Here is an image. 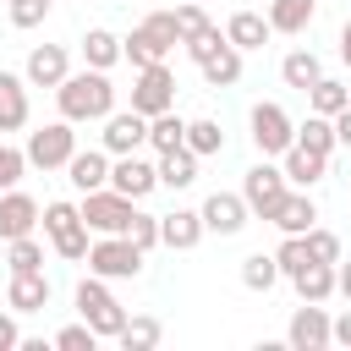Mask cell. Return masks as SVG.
I'll use <instances>...</instances> for the list:
<instances>
[{"instance_id": "9a60e30c", "label": "cell", "mask_w": 351, "mask_h": 351, "mask_svg": "<svg viewBox=\"0 0 351 351\" xmlns=\"http://www.w3.org/2000/svg\"><path fill=\"white\" fill-rule=\"evenodd\" d=\"M66 181H71L77 192H99V186H110V148H77L71 165H66Z\"/></svg>"}, {"instance_id": "ee69618b", "label": "cell", "mask_w": 351, "mask_h": 351, "mask_svg": "<svg viewBox=\"0 0 351 351\" xmlns=\"http://www.w3.org/2000/svg\"><path fill=\"white\" fill-rule=\"evenodd\" d=\"M49 16V0H11V27H38Z\"/></svg>"}, {"instance_id": "4dcf8cb0", "label": "cell", "mask_w": 351, "mask_h": 351, "mask_svg": "<svg viewBox=\"0 0 351 351\" xmlns=\"http://www.w3.org/2000/svg\"><path fill=\"white\" fill-rule=\"evenodd\" d=\"M159 335H165V324L154 318V313H137V318H126V329L115 335L126 351H148V346H159Z\"/></svg>"}, {"instance_id": "9c48e42d", "label": "cell", "mask_w": 351, "mask_h": 351, "mask_svg": "<svg viewBox=\"0 0 351 351\" xmlns=\"http://www.w3.org/2000/svg\"><path fill=\"white\" fill-rule=\"evenodd\" d=\"M132 110L137 115H165V110H176V77H170V66L165 60H154V66H137V82H132Z\"/></svg>"}, {"instance_id": "83f0119b", "label": "cell", "mask_w": 351, "mask_h": 351, "mask_svg": "<svg viewBox=\"0 0 351 351\" xmlns=\"http://www.w3.org/2000/svg\"><path fill=\"white\" fill-rule=\"evenodd\" d=\"M280 77H285V88H302V93H307V88L324 77V66H318L313 49H291V55L280 60Z\"/></svg>"}, {"instance_id": "ffe728a7", "label": "cell", "mask_w": 351, "mask_h": 351, "mask_svg": "<svg viewBox=\"0 0 351 351\" xmlns=\"http://www.w3.org/2000/svg\"><path fill=\"white\" fill-rule=\"evenodd\" d=\"M5 302H11V313H44V307H49V280H44V269H38V274H11Z\"/></svg>"}, {"instance_id": "74e56055", "label": "cell", "mask_w": 351, "mask_h": 351, "mask_svg": "<svg viewBox=\"0 0 351 351\" xmlns=\"http://www.w3.org/2000/svg\"><path fill=\"white\" fill-rule=\"evenodd\" d=\"M170 16H176V33H181V44H186V38H197V33L208 27V11H203V0H186V5H176Z\"/></svg>"}, {"instance_id": "f35d334b", "label": "cell", "mask_w": 351, "mask_h": 351, "mask_svg": "<svg viewBox=\"0 0 351 351\" xmlns=\"http://www.w3.org/2000/svg\"><path fill=\"white\" fill-rule=\"evenodd\" d=\"M307 252H313V263H340V236L335 230H307Z\"/></svg>"}, {"instance_id": "7bdbcfd3", "label": "cell", "mask_w": 351, "mask_h": 351, "mask_svg": "<svg viewBox=\"0 0 351 351\" xmlns=\"http://www.w3.org/2000/svg\"><path fill=\"white\" fill-rule=\"evenodd\" d=\"M126 236H132L143 252H148V247H159V214H143V208H137V214H132V225H126Z\"/></svg>"}, {"instance_id": "44dd1931", "label": "cell", "mask_w": 351, "mask_h": 351, "mask_svg": "<svg viewBox=\"0 0 351 351\" xmlns=\"http://www.w3.org/2000/svg\"><path fill=\"white\" fill-rule=\"evenodd\" d=\"M313 219H318V203H313L307 192H291V197L274 208V219H269V225H280L285 236H307V230H313Z\"/></svg>"}, {"instance_id": "2e32d148", "label": "cell", "mask_w": 351, "mask_h": 351, "mask_svg": "<svg viewBox=\"0 0 351 351\" xmlns=\"http://www.w3.org/2000/svg\"><path fill=\"white\" fill-rule=\"evenodd\" d=\"M247 214H252V208H247L241 192H214V197L203 203V225H208L214 236H236V230L247 225Z\"/></svg>"}, {"instance_id": "d590c367", "label": "cell", "mask_w": 351, "mask_h": 351, "mask_svg": "<svg viewBox=\"0 0 351 351\" xmlns=\"http://www.w3.org/2000/svg\"><path fill=\"white\" fill-rule=\"evenodd\" d=\"M44 269V247L33 236H16L11 241V274H38Z\"/></svg>"}, {"instance_id": "f6af8a7d", "label": "cell", "mask_w": 351, "mask_h": 351, "mask_svg": "<svg viewBox=\"0 0 351 351\" xmlns=\"http://www.w3.org/2000/svg\"><path fill=\"white\" fill-rule=\"evenodd\" d=\"M11 346H22V329H16L11 313H0V351H11Z\"/></svg>"}, {"instance_id": "d4e9b609", "label": "cell", "mask_w": 351, "mask_h": 351, "mask_svg": "<svg viewBox=\"0 0 351 351\" xmlns=\"http://www.w3.org/2000/svg\"><path fill=\"white\" fill-rule=\"evenodd\" d=\"M197 181V154L181 143V148H170V154H159V186H170V192H181V186H192Z\"/></svg>"}, {"instance_id": "ba28073f", "label": "cell", "mask_w": 351, "mask_h": 351, "mask_svg": "<svg viewBox=\"0 0 351 351\" xmlns=\"http://www.w3.org/2000/svg\"><path fill=\"white\" fill-rule=\"evenodd\" d=\"M71 154H77V132H71L66 115L49 121V126H38V132H27V165H38V170H66Z\"/></svg>"}, {"instance_id": "60d3db41", "label": "cell", "mask_w": 351, "mask_h": 351, "mask_svg": "<svg viewBox=\"0 0 351 351\" xmlns=\"http://www.w3.org/2000/svg\"><path fill=\"white\" fill-rule=\"evenodd\" d=\"M22 170H27V148H5L0 143V192H11L22 181Z\"/></svg>"}, {"instance_id": "484cf974", "label": "cell", "mask_w": 351, "mask_h": 351, "mask_svg": "<svg viewBox=\"0 0 351 351\" xmlns=\"http://www.w3.org/2000/svg\"><path fill=\"white\" fill-rule=\"evenodd\" d=\"M318 0H269V27L274 33H307Z\"/></svg>"}, {"instance_id": "f1b7e54d", "label": "cell", "mask_w": 351, "mask_h": 351, "mask_svg": "<svg viewBox=\"0 0 351 351\" xmlns=\"http://www.w3.org/2000/svg\"><path fill=\"white\" fill-rule=\"evenodd\" d=\"M203 77H208V88H230V82H241V49H236V44H219V55L203 60Z\"/></svg>"}, {"instance_id": "4316f807", "label": "cell", "mask_w": 351, "mask_h": 351, "mask_svg": "<svg viewBox=\"0 0 351 351\" xmlns=\"http://www.w3.org/2000/svg\"><path fill=\"white\" fill-rule=\"evenodd\" d=\"M121 55H126V49H121V38H115L110 27H88V38H82V60H88V66L110 71V66H115Z\"/></svg>"}, {"instance_id": "7a4b0ae2", "label": "cell", "mask_w": 351, "mask_h": 351, "mask_svg": "<svg viewBox=\"0 0 351 351\" xmlns=\"http://www.w3.org/2000/svg\"><path fill=\"white\" fill-rule=\"evenodd\" d=\"M176 44H181V33H176V16H170V11L143 16V22L132 27V38H121V49H126L132 66H154V60H165Z\"/></svg>"}, {"instance_id": "cb8c5ba5", "label": "cell", "mask_w": 351, "mask_h": 351, "mask_svg": "<svg viewBox=\"0 0 351 351\" xmlns=\"http://www.w3.org/2000/svg\"><path fill=\"white\" fill-rule=\"evenodd\" d=\"M269 16H258V11H236L230 22H225V38L236 44V49H263L269 44Z\"/></svg>"}, {"instance_id": "5bb4252c", "label": "cell", "mask_w": 351, "mask_h": 351, "mask_svg": "<svg viewBox=\"0 0 351 351\" xmlns=\"http://www.w3.org/2000/svg\"><path fill=\"white\" fill-rule=\"evenodd\" d=\"M44 219V208L27 197V192H0V241H16V236H33V225Z\"/></svg>"}, {"instance_id": "c3c4849f", "label": "cell", "mask_w": 351, "mask_h": 351, "mask_svg": "<svg viewBox=\"0 0 351 351\" xmlns=\"http://www.w3.org/2000/svg\"><path fill=\"white\" fill-rule=\"evenodd\" d=\"M335 274H340V296L351 302V263H335Z\"/></svg>"}, {"instance_id": "277c9868", "label": "cell", "mask_w": 351, "mask_h": 351, "mask_svg": "<svg viewBox=\"0 0 351 351\" xmlns=\"http://www.w3.org/2000/svg\"><path fill=\"white\" fill-rule=\"evenodd\" d=\"M77 313H82V324L99 329V340H115V335L126 329V313H121V302L110 296L104 274H88V280L77 285Z\"/></svg>"}, {"instance_id": "bcb514c9", "label": "cell", "mask_w": 351, "mask_h": 351, "mask_svg": "<svg viewBox=\"0 0 351 351\" xmlns=\"http://www.w3.org/2000/svg\"><path fill=\"white\" fill-rule=\"evenodd\" d=\"M335 143H340V148H351V104L335 115Z\"/></svg>"}, {"instance_id": "681fc988", "label": "cell", "mask_w": 351, "mask_h": 351, "mask_svg": "<svg viewBox=\"0 0 351 351\" xmlns=\"http://www.w3.org/2000/svg\"><path fill=\"white\" fill-rule=\"evenodd\" d=\"M340 60H346V66H351V22H346V27H340Z\"/></svg>"}, {"instance_id": "3957f363", "label": "cell", "mask_w": 351, "mask_h": 351, "mask_svg": "<svg viewBox=\"0 0 351 351\" xmlns=\"http://www.w3.org/2000/svg\"><path fill=\"white\" fill-rule=\"evenodd\" d=\"M44 236H49V247L60 252V258H71V263H82L88 258V219H82V208L77 203H44Z\"/></svg>"}, {"instance_id": "8992f818", "label": "cell", "mask_w": 351, "mask_h": 351, "mask_svg": "<svg viewBox=\"0 0 351 351\" xmlns=\"http://www.w3.org/2000/svg\"><path fill=\"white\" fill-rule=\"evenodd\" d=\"M88 274H104V280H137L143 274V247L132 236H99L88 247Z\"/></svg>"}, {"instance_id": "e575fe53", "label": "cell", "mask_w": 351, "mask_h": 351, "mask_svg": "<svg viewBox=\"0 0 351 351\" xmlns=\"http://www.w3.org/2000/svg\"><path fill=\"white\" fill-rule=\"evenodd\" d=\"M186 148L203 159V154H219L225 148V132H219V121H186Z\"/></svg>"}, {"instance_id": "1f68e13d", "label": "cell", "mask_w": 351, "mask_h": 351, "mask_svg": "<svg viewBox=\"0 0 351 351\" xmlns=\"http://www.w3.org/2000/svg\"><path fill=\"white\" fill-rule=\"evenodd\" d=\"M148 143H154L159 154H170V148H181V143H186V121H181L176 110H165V115H154V121H148Z\"/></svg>"}, {"instance_id": "f546056e", "label": "cell", "mask_w": 351, "mask_h": 351, "mask_svg": "<svg viewBox=\"0 0 351 351\" xmlns=\"http://www.w3.org/2000/svg\"><path fill=\"white\" fill-rule=\"evenodd\" d=\"M307 99H313V115H329V121H335V115L351 104V88L335 82V77H318V82L307 88Z\"/></svg>"}, {"instance_id": "7402d4cb", "label": "cell", "mask_w": 351, "mask_h": 351, "mask_svg": "<svg viewBox=\"0 0 351 351\" xmlns=\"http://www.w3.org/2000/svg\"><path fill=\"white\" fill-rule=\"evenodd\" d=\"M291 285L302 302H329L340 291V274H335V263H307L302 274H291Z\"/></svg>"}, {"instance_id": "5b68a950", "label": "cell", "mask_w": 351, "mask_h": 351, "mask_svg": "<svg viewBox=\"0 0 351 351\" xmlns=\"http://www.w3.org/2000/svg\"><path fill=\"white\" fill-rule=\"evenodd\" d=\"M132 214H137V197H126V192H115V186L82 192V219H88V230H99V236H126Z\"/></svg>"}, {"instance_id": "836d02e7", "label": "cell", "mask_w": 351, "mask_h": 351, "mask_svg": "<svg viewBox=\"0 0 351 351\" xmlns=\"http://www.w3.org/2000/svg\"><path fill=\"white\" fill-rule=\"evenodd\" d=\"M274 280H280L274 252H252V258H241V285H247V291H269Z\"/></svg>"}, {"instance_id": "7dc6e473", "label": "cell", "mask_w": 351, "mask_h": 351, "mask_svg": "<svg viewBox=\"0 0 351 351\" xmlns=\"http://www.w3.org/2000/svg\"><path fill=\"white\" fill-rule=\"evenodd\" d=\"M335 346H351V313L335 318Z\"/></svg>"}, {"instance_id": "ab89813d", "label": "cell", "mask_w": 351, "mask_h": 351, "mask_svg": "<svg viewBox=\"0 0 351 351\" xmlns=\"http://www.w3.org/2000/svg\"><path fill=\"white\" fill-rule=\"evenodd\" d=\"M55 346H60V351H93V346H99V329H93V324H66V329L55 335Z\"/></svg>"}, {"instance_id": "ac0fdd59", "label": "cell", "mask_w": 351, "mask_h": 351, "mask_svg": "<svg viewBox=\"0 0 351 351\" xmlns=\"http://www.w3.org/2000/svg\"><path fill=\"white\" fill-rule=\"evenodd\" d=\"M203 208H176V214H159V241L165 247H176V252H186V247H197L203 241Z\"/></svg>"}, {"instance_id": "e0dca14e", "label": "cell", "mask_w": 351, "mask_h": 351, "mask_svg": "<svg viewBox=\"0 0 351 351\" xmlns=\"http://www.w3.org/2000/svg\"><path fill=\"white\" fill-rule=\"evenodd\" d=\"M71 77V60H66V44H38L27 55V82L33 88H60Z\"/></svg>"}, {"instance_id": "8fae6325", "label": "cell", "mask_w": 351, "mask_h": 351, "mask_svg": "<svg viewBox=\"0 0 351 351\" xmlns=\"http://www.w3.org/2000/svg\"><path fill=\"white\" fill-rule=\"evenodd\" d=\"M285 340H291L296 351H324V346L335 340V318L324 313V302H302V307L291 313V329H285Z\"/></svg>"}, {"instance_id": "8d00e7d4", "label": "cell", "mask_w": 351, "mask_h": 351, "mask_svg": "<svg viewBox=\"0 0 351 351\" xmlns=\"http://www.w3.org/2000/svg\"><path fill=\"white\" fill-rule=\"evenodd\" d=\"M274 263H280V274H302V269L313 263L307 236H285V241H280V252H274Z\"/></svg>"}, {"instance_id": "b9f144b4", "label": "cell", "mask_w": 351, "mask_h": 351, "mask_svg": "<svg viewBox=\"0 0 351 351\" xmlns=\"http://www.w3.org/2000/svg\"><path fill=\"white\" fill-rule=\"evenodd\" d=\"M219 44H230V38H225V33H219V27H214V22H208V27H203V33H197V38H186V55H192V60H197V66H203V60H208V55H219Z\"/></svg>"}, {"instance_id": "4fadbf2b", "label": "cell", "mask_w": 351, "mask_h": 351, "mask_svg": "<svg viewBox=\"0 0 351 351\" xmlns=\"http://www.w3.org/2000/svg\"><path fill=\"white\" fill-rule=\"evenodd\" d=\"M110 186L126 192V197H148V192L159 186V165H148V159H137V154H115V165H110Z\"/></svg>"}, {"instance_id": "603a6c76", "label": "cell", "mask_w": 351, "mask_h": 351, "mask_svg": "<svg viewBox=\"0 0 351 351\" xmlns=\"http://www.w3.org/2000/svg\"><path fill=\"white\" fill-rule=\"evenodd\" d=\"M27 126V82L0 71V132H16Z\"/></svg>"}, {"instance_id": "52a82bcc", "label": "cell", "mask_w": 351, "mask_h": 351, "mask_svg": "<svg viewBox=\"0 0 351 351\" xmlns=\"http://www.w3.org/2000/svg\"><path fill=\"white\" fill-rule=\"evenodd\" d=\"M241 197H247V208H252L258 219H274V208L291 197L285 165H269V159H258V165L247 170V181H241Z\"/></svg>"}, {"instance_id": "7c38bea8", "label": "cell", "mask_w": 351, "mask_h": 351, "mask_svg": "<svg viewBox=\"0 0 351 351\" xmlns=\"http://www.w3.org/2000/svg\"><path fill=\"white\" fill-rule=\"evenodd\" d=\"M148 143V115L137 110H110L104 115V148L110 154H137Z\"/></svg>"}, {"instance_id": "30bf717a", "label": "cell", "mask_w": 351, "mask_h": 351, "mask_svg": "<svg viewBox=\"0 0 351 351\" xmlns=\"http://www.w3.org/2000/svg\"><path fill=\"white\" fill-rule=\"evenodd\" d=\"M252 143H258L263 159H269V154H285V148L296 143V121H291L280 104H252Z\"/></svg>"}, {"instance_id": "6da1fadb", "label": "cell", "mask_w": 351, "mask_h": 351, "mask_svg": "<svg viewBox=\"0 0 351 351\" xmlns=\"http://www.w3.org/2000/svg\"><path fill=\"white\" fill-rule=\"evenodd\" d=\"M55 99H60V115H66V121H104V115L115 110V82H110L99 66H88V71H71V77L55 88Z\"/></svg>"}, {"instance_id": "d6a6232c", "label": "cell", "mask_w": 351, "mask_h": 351, "mask_svg": "<svg viewBox=\"0 0 351 351\" xmlns=\"http://www.w3.org/2000/svg\"><path fill=\"white\" fill-rule=\"evenodd\" d=\"M296 143L302 148H313V154H335L340 143H335V121L329 115H307L302 126H296Z\"/></svg>"}, {"instance_id": "d6986e66", "label": "cell", "mask_w": 351, "mask_h": 351, "mask_svg": "<svg viewBox=\"0 0 351 351\" xmlns=\"http://www.w3.org/2000/svg\"><path fill=\"white\" fill-rule=\"evenodd\" d=\"M280 165H285V181L291 186H313V181H324L329 176V154H313V148H302V143H291L285 154H280Z\"/></svg>"}]
</instances>
